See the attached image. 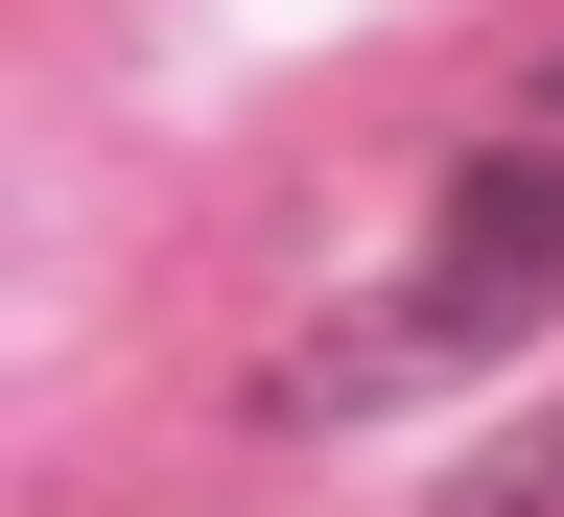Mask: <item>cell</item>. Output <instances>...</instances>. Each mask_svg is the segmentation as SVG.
I'll list each match as a JSON object with an SVG mask.
<instances>
[{
  "label": "cell",
  "mask_w": 564,
  "mask_h": 517,
  "mask_svg": "<svg viewBox=\"0 0 564 517\" xmlns=\"http://www.w3.org/2000/svg\"><path fill=\"white\" fill-rule=\"evenodd\" d=\"M518 330H564V141H494L447 189V236L400 259V306H377L400 377H470V353H518Z\"/></svg>",
  "instance_id": "1"
}]
</instances>
